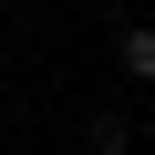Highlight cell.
Segmentation results:
<instances>
[{
  "mask_svg": "<svg viewBox=\"0 0 155 155\" xmlns=\"http://www.w3.org/2000/svg\"><path fill=\"white\" fill-rule=\"evenodd\" d=\"M114 72L155 93V21H124V31H114Z\"/></svg>",
  "mask_w": 155,
  "mask_h": 155,
  "instance_id": "obj_1",
  "label": "cell"
},
{
  "mask_svg": "<svg viewBox=\"0 0 155 155\" xmlns=\"http://www.w3.org/2000/svg\"><path fill=\"white\" fill-rule=\"evenodd\" d=\"M83 155H134V114L124 104H93L83 114Z\"/></svg>",
  "mask_w": 155,
  "mask_h": 155,
  "instance_id": "obj_2",
  "label": "cell"
},
{
  "mask_svg": "<svg viewBox=\"0 0 155 155\" xmlns=\"http://www.w3.org/2000/svg\"><path fill=\"white\" fill-rule=\"evenodd\" d=\"M0 21H11V0H0Z\"/></svg>",
  "mask_w": 155,
  "mask_h": 155,
  "instance_id": "obj_3",
  "label": "cell"
}]
</instances>
